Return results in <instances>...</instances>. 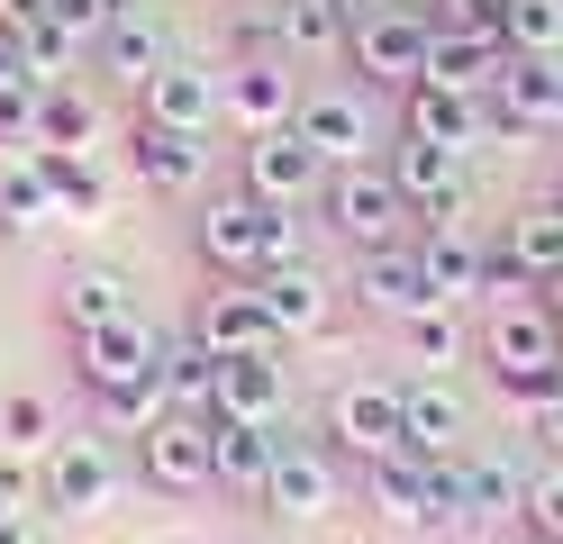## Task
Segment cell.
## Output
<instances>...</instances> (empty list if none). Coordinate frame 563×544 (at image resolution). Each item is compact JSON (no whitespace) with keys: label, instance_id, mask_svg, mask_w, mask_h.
Returning a JSON list of instances; mask_svg holds the SVG:
<instances>
[{"label":"cell","instance_id":"6da1fadb","mask_svg":"<svg viewBox=\"0 0 563 544\" xmlns=\"http://www.w3.org/2000/svg\"><path fill=\"white\" fill-rule=\"evenodd\" d=\"M191 254L209 281H255L264 264H300V209H264L255 191H209L191 209Z\"/></svg>","mask_w":563,"mask_h":544},{"label":"cell","instance_id":"7a4b0ae2","mask_svg":"<svg viewBox=\"0 0 563 544\" xmlns=\"http://www.w3.org/2000/svg\"><path fill=\"white\" fill-rule=\"evenodd\" d=\"M482 373L500 399H518V409H545V399L563 390V336L554 318L537 300L518 309H482Z\"/></svg>","mask_w":563,"mask_h":544},{"label":"cell","instance_id":"3957f363","mask_svg":"<svg viewBox=\"0 0 563 544\" xmlns=\"http://www.w3.org/2000/svg\"><path fill=\"white\" fill-rule=\"evenodd\" d=\"M319 218H328V236L355 245V254H382V245H409V236H418V209L400 200V181L382 173V164H345V173H328Z\"/></svg>","mask_w":563,"mask_h":544},{"label":"cell","instance_id":"277c9868","mask_svg":"<svg viewBox=\"0 0 563 544\" xmlns=\"http://www.w3.org/2000/svg\"><path fill=\"white\" fill-rule=\"evenodd\" d=\"M428 46H437L428 0H382V10H364L355 27H345V64H355L373 91H409V82H428Z\"/></svg>","mask_w":563,"mask_h":544},{"label":"cell","instance_id":"5b68a950","mask_svg":"<svg viewBox=\"0 0 563 544\" xmlns=\"http://www.w3.org/2000/svg\"><path fill=\"white\" fill-rule=\"evenodd\" d=\"M291 127L319 145V164L345 173V164H382V109H373V82H300V109Z\"/></svg>","mask_w":563,"mask_h":544},{"label":"cell","instance_id":"8992f818","mask_svg":"<svg viewBox=\"0 0 563 544\" xmlns=\"http://www.w3.org/2000/svg\"><path fill=\"white\" fill-rule=\"evenodd\" d=\"M382 173L400 181V200L418 209V227H473V155H454V145H428V136H391L382 145Z\"/></svg>","mask_w":563,"mask_h":544},{"label":"cell","instance_id":"52a82bcc","mask_svg":"<svg viewBox=\"0 0 563 544\" xmlns=\"http://www.w3.org/2000/svg\"><path fill=\"white\" fill-rule=\"evenodd\" d=\"M119 445L100 426H82V435H55V454L37 463V508L46 518H100V508L119 499Z\"/></svg>","mask_w":563,"mask_h":544},{"label":"cell","instance_id":"ba28073f","mask_svg":"<svg viewBox=\"0 0 563 544\" xmlns=\"http://www.w3.org/2000/svg\"><path fill=\"white\" fill-rule=\"evenodd\" d=\"M236 191H255L264 209H319L328 164L300 127H264V136H236Z\"/></svg>","mask_w":563,"mask_h":544},{"label":"cell","instance_id":"9c48e42d","mask_svg":"<svg viewBox=\"0 0 563 544\" xmlns=\"http://www.w3.org/2000/svg\"><path fill=\"white\" fill-rule=\"evenodd\" d=\"M319 435H328V454H345V463H382V454H400V381H391V373H355V381H336Z\"/></svg>","mask_w":563,"mask_h":544},{"label":"cell","instance_id":"30bf717a","mask_svg":"<svg viewBox=\"0 0 563 544\" xmlns=\"http://www.w3.org/2000/svg\"><path fill=\"white\" fill-rule=\"evenodd\" d=\"M336 499H345V481H336L328 435H291V426H282V445H273V471H264V499H255V508H273L282 526H319V518H336Z\"/></svg>","mask_w":563,"mask_h":544},{"label":"cell","instance_id":"8fae6325","mask_svg":"<svg viewBox=\"0 0 563 544\" xmlns=\"http://www.w3.org/2000/svg\"><path fill=\"white\" fill-rule=\"evenodd\" d=\"M136 481L155 499H209L219 490V454H209V418L164 409L146 435H136Z\"/></svg>","mask_w":563,"mask_h":544},{"label":"cell","instance_id":"7c38bea8","mask_svg":"<svg viewBox=\"0 0 563 544\" xmlns=\"http://www.w3.org/2000/svg\"><path fill=\"white\" fill-rule=\"evenodd\" d=\"M364 508H373V526H391V535H428V526H445V463H428V454H382V463H364Z\"/></svg>","mask_w":563,"mask_h":544},{"label":"cell","instance_id":"4fadbf2b","mask_svg":"<svg viewBox=\"0 0 563 544\" xmlns=\"http://www.w3.org/2000/svg\"><path fill=\"white\" fill-rule=\"evenodd\" d=\"M300 109V64L291 55H236L219 73V119L236 136H264V127H291Z\"/></svg>","mask_w":563,"mask_h":544},{"label":"cell","instance_id":"5bb4252c","mask_svg":"<svg viewBox=\"0 0 563 544\" xmlns=\"http://www.w3.org/2000/svg\"><path fill=\"white\" fill-rule=\"evenodd\" d=\"M518 490H527L518 454H500V445H464V454H445V526L518 518Z\"/></svg>","mask_w":563,"mask_h":544},{"label":"cell","instance_id":"9a60e30c","mask_svg":"<svg viewBox=\"0 0 563 544\" xmlns=\"http://www.w3.org/2000/svg\"><path fill=\"white\" fill-rule=\"evenodd\" d=\"M128 173L146 181L155 200H200L209 191V136L164 127V119H136L128 127Z\"/></svg>","mask_w":563,"mask_h":544},{"label":"cell","instance_id":"2e32d148","mask_svg":"<svg viewBox=\"0 0 563 544\" xmlns=\"http://www.w3.org/2000/svg\"><path fill=\"white\" fill-rule=\"evenodd\" d=\"M136 119H164V127H191V136H219V64L200 55H164L146 82H136Z\"/></svg>","mask_w":563,"mask_h":544},{"label":"cell","instance_id":"e0dca14e","mask_svg":"<svg viewBox=\"0 0 563 544\" xmlns=\"http://www.w3.org/2000/svg\"><path fill=\"white\" fill-rule=\"evenodd\" d=\"M400 445L428 454V463L473 445V409H464V390L445 373H400Z\"/></svg>","mask_w":563,"mask_h":544},{"label":"cell","instance_id":"ac0fdd59","mask_svg":"<svg viewBox=\"0 0 563 544\" xmlns=\"http://www.w3.org/2000/svg\"><path fill=\"white\" fill-rule=\"evenodd\" d=\"M345 300H355L364 318L382 326H400L418 309H437V290H428V264H418V245H382V254H355V281H345Z\"/></svg>","mask_w":563,"mask_h":544},{"label":"cell","instance_id":"d6986e66","mask_svg":"<svg viewBox=\"0 0 563 544\" xmlns=\"http://www.w3.org/2000/svg\"><path fill=\"white\" fill-rule=\"evenodd\" d=\"M255 300H264V318H273V336L282 345H309V336H328V318H336V290H328V273L309 264H264L255 273Z\"/></svg>","mask_w":563,"mask_h":544},{"label":"cell","instance_id":"ffe728a7","mask_svg":"<svg viewBox=\"0 0 563 544\" xmlns=\"http://www.w3.org/2000/svg\"><path fill=\"white\" fill-rule=\"evenodd\" d=\"M191 336H200L209 354H282L273 318H264V300H255V281H209L200 309H191Z\"/></svg>","mask_w":563,"mask_h":544},{"label":"cell","instance_id":"44dd1931","mask_svg":"<svg viewBox=\"0 0 563 544\" xmlns=\"http://www.w3.org/2000/svg\"><path fill=\"white\" fill-rule=\"evenodd\" d=\"M136 373H155V326H146V309L74 336V381H82V399H91V390H119V381H136Z\"/></svg>","mask_w":563,"mask_h":544},{"label":"cell","instance_id":"7402d4cb","mask_svg":"<svg viewBox=\"0 0 563 544\" xmlns=\"http://www.w3.org/2000/svg\"><path fill=\"white\" fill-rule=\"evenodd\" d=\"M209 418L291 426V373H282V354H219V409Z\"/></svg>","mask_w":563,"mask_h":544},{"label":"cell","instance_id":"603a6c76","mask_svg":"<svg viewBox=\"0 0 563 544\" xmlns=\"http://www.w3.org/2000/svg\"><path fill=\"white\" fill-rule=\"evenodd\" d=\"M164 55H173V36H164V19H155V10H119L110 27L91 36V73H110V82H128V91L146 82Z\"/></svg>","mask_w":563,"mask_h":544},{"label":"cell","instance_id":"cb8c5ba5","mask_svg":"<svg viewBox=\"0 0 563 544\" xmlns=\"http://www.w3.org/2000/svg\"><path fill=\"white\" fill-rule=\"evenodd\" d=\"M418 264H428V290L445 309H473L482 300V227H418Z\"/></svg>","mask_w":563,"mask_h":544},{"label":"cell","instance_id":"d4e9b609","mask_svg":"<svg viewBox=\"0 0 563 544\" xmlns=\"http://www.w3.org/2000/svg\"><path fill=\"white\" fill-rule=\"evenodd\" d=\"M400 127L428 136V145L473 155V145H482V100H473V91H445V82H409V91H400Z\"/></svg>","mask_w":563,"mask_h":544},{"label":"cell","instance_id":"484cf974","mask_svg":"<svg viewBox=\"0 0 563 544\" xmlns=\"http://www.w3.org/2000/svg\"><path fill=\"white\" fill-rule=\"evenodd\" d=\"M264 27H273V55H291V64H328V55H345V19L336 0H273L264 10Z\"/></svg>","mask_w":563,"mask_h":544},{"label":"cell","instance_id":"4316f807","mask_svg":"<svg viewBox=\"0 0 563 544\" xmlns=\"http://www.w3.org/2000/svg\"><path fill=\"white\" fill-rule=\"evenodd\" d=\"M55 318H64V336H82V326H110V318H136V290L119 264H74L55 281Z\"/></svg>","mask_w":563,"mask_h":544},{"label":"cell","instance_id":"83f0119b","mask_svg":"<svg viewBox=\"0 0 563 544\" xmlns=\"http://www.w3.org/2000/svg\"><path fill=\"white\" fill-rule=\"evenodd\" d=\"M282 426H245V418H209V454H219V490L228 499H264V471H273Z\"/></svg>","mask_w":563,"mask_h":544},{"label":"cell","instance_id":"f1b7e54d","mask_svg":"<svg viewBox=\"0 0 563 544\" xmlns=\"http://www.w3.org/2000/svg\"><path fill=\"white\" fill-rule=\"evenodd\" d=\"M155 373H164V399H173L183 418H209V409H219V354H209L191 326H183V336H155Z\"/></svg>","mask_w":563,"mask_h":544},{"label":"cell","instance_id":"f546056e","mask_svg":"<svg viewBox=\"0 0 563 544\" xmlns=\"http://www.w3.org/2000/svg\"><path fill=\"white\" fill-rule=\"evenodd\" d=\"M55 227V191L37 173V145H0V236H37Z\"/></svg>","mask_w":563,"mask_h":544},{"label":"cell","instance_id":"4dcf8cb0","mask_svg":"<svg viewBox=\"0 0 563 544\" xmlns=\"http://www.w3.org/2000/svg\"><path fill=\"white\" fill-rule=\"evenodd\" d=\"M391 336H400V363H409V373H454V363L473 354V318L437 300V309H418V318H400Z\"/></svg>","mask_w":563,"mask_h":544},{"label":"cell","instance_id":"1f68e13d","mask_svg":"<svg viewBox=\"0 0 563 544\" xmlns=\"http://www.w3.org/2000/svg\"><path fill=\"white\" fill-rule=\"evenodd\" d=\"M490 100H509L527 127H563V55H509Z\"/></svg>","mask_w":563,"mask_h":544},{"label":"cell","instance_id":"d6a6232c","mask_svg":"<svg viewBox=\"0 0 563 544\" xmlns=\"http://www.w3.org/2000/svg\"><path fill=\"white\" fill-rule=\"evenodd\" d=\"M500 64H509V46L500 36H464V27H437V46H428V82H445V91H490L500 82Z\"/></svg>","mask_w":563,"mask_h":544},{"label":"cell","instance_id":"836d02e7","mask_svg":"<svg viewBox=\"0 0 563 544\" xmlns=\"http://www.w3.org/2000/svg\"><path fill=\"white\" fill-rule=\"evenodd\" d=\"M37 173L55 191V218H110V173H100V155H64V145H37Z\"/></svg>","mask_w":563,"mask_h":544},{"label":"cell","instance_id":"e575fe53","mask_svg":"<svg viewBox=\"0 0 563 544\" xmlns=\"http://www.w3.org/2000/svg\"><path fill=\"white\" fill-rule=\"evenodd\" d=\"M55 435H64V418L46 390H0V463H46Z\"/></svg>","mask_w":563,"mask_h":544},{"label":"cell","instance_id":"d590c367","mask_svg":"<svg viewBox=\"0 0 563 544\" xmlns=\"http://www.w3.org/2000/svg\"><path fill=\"white\" fill-rule=\"evenodd\" d=\"M500 236H509V254H518L537 281H554V273H563V191H554V200H527Z\"/></svg>","mask_w":563,"mask_h":544},{"label":"cell","instance_id":"8d00e7d4","mask_svg":"<svg viewBox=\"0 0 563 544\" xmlns=\"http://www.w3.org/2000/svg\"><path fill=\"white\" fill-rule=\"evenodd\" d=\"M91 136H100V100H91L82 82H46V100H37V145L91 155Z\"/></svg>","mask_w":563,"mask_h":544},{"label":"cell","instance_id":"74e56055","mask_svg":"<svg viewBox=\"0 0 563 544\" xmlns=\"http://www.w3.org/2000/svg\"><path fill=\"white\" fill-rule=\"evenodd\" d=\"M164 409H173V399H164V373H136V381H119V390H91V426H100V435H146Z\"/></svg>","mask_w":563,"mask_h":544},{"label":"cell","instance_id":"f35d334b","mask_svg":"<svg viewBox=\"0 0 563 544\" xmlns=\"http://www.w3.org/2000/svg\"><path fill=\"white\" fill-rule=\"evenodd\" d=\"M10 36H19V64L37 73V82H74V64H91V46H82L74 27H55L46 10L27 19V27H10Z\"/></svg>","mask_w":563,"mask_h":544},{"label":"cell","instance_id":"ab89813d","mask_svg":"<svg viewBox=\"0 0 563 544\" xmlns=\"http://www.w3.org/2000/svg\"><path fill=\"white\" fill-rule=\"evenodd\" d=\"M518 535H527V544H563V463H537V471H527Z\"/></svg>","mask_w":563,"mask_h":544},{"label":"cell","instance_id":"60d3db41","mask_svg":"<svg viewBox=\"0 0 563 544\" xmlns=\"http://www.w3.org/2000/svg\"><path fill=\"white\" fill-rule=\"evenodd\" d=\"M500 46L509 55H563V0H509Z\"/></svg>","mask_w":563,"mask_h":544},{"label":"cell","instance_id":"b9f144b4","mask_svg":"<svg viewBox=\"0 0 563 544\" xmlns=\"http://www.w3.org/2000/svg\"><path fill=\"white\" fill-rule=\"evenodd\" d=\"M37 100L46 82H0V145H37Z\"/></svg>","mask_w":563,"mask_h":544},{"label":"cell","instance_id":"7bdbcfd3","mask_svg":"<svg viewBox=\"0 0 563 544\" xmlns=\"http://www.w3.org/2000/svg\"><path fill=\"white\" fill-rule=\"evenodd\" d=\"M428 19H437V27H464V36H500L509 0H428Z\"/></svg>","mask_w":563,"mask_h":544},{"label":"cell","instance_id":"ee69618b","mask_svg":"<svg viewBox=\"0 0 563 544\" xmlns=\"http://www.w3.org/2000/svg\"><path fill=\"white\" fill-rule=\"evenodd\" d=\"M27 499H37V481H27L19 463H0V544L27 535Z\"/></svg>","mask_w":563,"mask_h":544},{"label":"cell","instance_id":"f6af8a7d","mask_svg":"<svg viewBox=\"0 0 563 544\" xmlns=\"http://www.w3.org/2000/svg\"><path fill=\"white\" fill-rule=\"evenodd\" d=\"M46 19H55V27H74L82 46H91V36H100V27L119 19V0H46Z\"/></svg>","mask_w":563,"mask_h":544},{"label":"cell","instance_id":"bcb514c9","mask_svg":"<svg viewBox=\"0 0 563 544\" xmlns=\"http://www.w3.org/2000/svg\"><path fill=\"white\" fill-rule=\"evenodd\" d=\"M527 426H537V445H545V463H563V390L545 399V409H527Z\"/></svg>","mask_w":563,"mask_h":544},{"label":"cell","instance_id":"7dc6e473","mask_svg":"<svg viewBox=\"0 0 563 544\" xmlns=\"http://www.w3.org/2000/svg\"><path fill=\"white\" fill-rule=\"evenodd\" d=\"M37 10H46V0H0V27H27Z\"/></svg>","mask_w":563,"mask_h":544},{"label":"cell","instance_id":"c3c4849f","mask_svg":"<svg viewBox=\"0 0 563 544\" xmlns=\"http://www.w3.org/2000/svg\"><path fill=\"white\" fill-rule=\"evenodd\" d=\"M336 10H345V19H364V10H382V0H336Z\"/></svg>","mask_w":563,"mask_h":544},{"label":"cell","instance_id":"681fc988","mask_svg":"<svg viewBox=\"0 0 563 544\" xmlns=\"http://www.w3.org/2000/svg\"><path fill=\"white\" fill-rule=\"evenodd\" d=\"M119 10H155V0H119Z\"/></svg>","mask_w":563,"mask_h":544},{"label":"cell","instance_id":"f907efd6","mask_svg":"<svg viewBox=\"0 0 563 544\" xmlns=\"http://www.w3.org/2000/svg\"><path fill=\"white\" fill-rule=\"evenodd\" d=\"M554 336H563V318H554Z\"/></svg>","mask_w":563,"mask_h":544},{"label":"cell","instance_id":"816d5d0a","mask_svg":"<svg viewBox=\"0 0 563 544\" xmlns=\"http://www.w3.org/2000/svg\"><path fill=\"white\" fill-rule=\"evenodd\" d=\"M19 544H27V535H19Z\"/></svg>","mask_w":563,"mask_h":544},{"label":"cell","instance_id":"f5cc1de1","mask_svg":"<svg viewBox=\"0 0 563 544\" xmlns=\"http://www.w3.org/2000/svg\"><path fill=\"white\" fill-rule=\"evenodd\" d=\"M518 544H527V535H518Z\"/></svg>","mask_w":563,"mask_h":544}]
</instances>
